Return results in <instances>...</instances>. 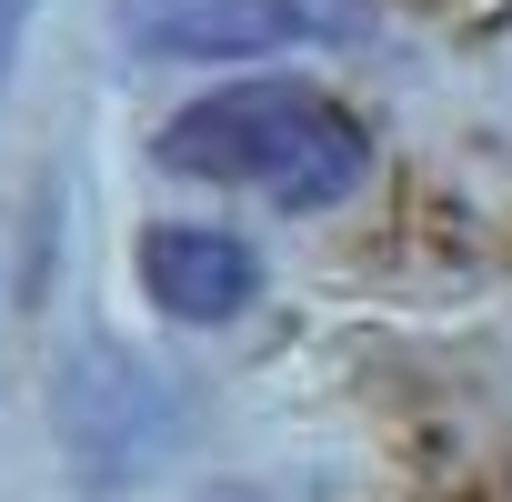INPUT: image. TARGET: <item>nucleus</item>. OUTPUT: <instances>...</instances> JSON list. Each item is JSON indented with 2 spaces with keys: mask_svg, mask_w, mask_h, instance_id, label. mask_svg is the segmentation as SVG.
Returning <instances> with one entry per match:
<instances>
[{
  "mask_svg": "<svg viewBox=\"0 0 512 502\" xmlns=\"http://www.w3.org/2000/svg\"><path fill=\"white\" fill-rule=\"evenodd\" d=\"M151 161L181 171V181L272 191L282 211H332V201L362 191L372 141L312 81H231V91H201L191 111H171L161 141H151Z\"/></svg>",
  "mask_w": 512,
  "mask_h": 502,
  "instance_id": "1",
  "label": "nucleus"
},
{
  "mask_svg": "<svg viewBox=\"0 0 512 502\" xmlns=\"http://www.w3.org/2000/svg\"><path fill=\"white\" fill-rule=\"evenodd\" d=\"M51 422H61V452H71V482L81 492H131L151 462H171L181 452V392H171V372H151L141 352H121V342H81L71 362H61V402H51Z\"/></svg>",
  "mask_w": 512,
  "mask_h": 502,
  "instance_id": "2",
  "label": "nucleus"
},
{
  "mask_svg": "<svg viewBox=\"0 0 512 502\" xmlns=\"http://www.w3.org/2000/svg\"><path fill=\"white\" fill-rule=\"evenodd\" d=\"M131 272H141L151 312H171V322H231L262 302V251L241 231H211V221H151Z\"/></svg>",
  "mask_w": 512,
  "mask_h": 502,
  "instance_id": "3",
  "label": "nucleus"
},
{
  "mask_svg": "<svg viewBox=\"0 0 512 502\" xmlns=\"http://www.w3.org/2000/svg\"><path fill=\"white\" fill-rule=\"evenodd\" d=\"M292 41H302L292 0H121L131 61H262Z\"/></svg>",
  "mask_w": 512,
  "mask_h": 502,
  "instance_id": "4",
  "label": "nucleus"
},
{
  "mask_svg": "<svg viewBox=\"0 0 512 502\" xmlns=\"http://www.w3.org/2000/svg\"><path fill=\"white\" fill-rule=\"evenodd\" d=\"M31 21H41V0H0V91H11V71H21V41H31Z\"/></svg>",
  "mask_w": 512,
  "mask_h": 502,
  "instance_id": "5",
  "label": "nucleus"
},
{
  "mask_svg": "<svg viewBox=\"0 0 512 502\" xmlns=\"http://www.w3.org/2000/svg\"><path fill=\"white\" fill-rule=\"evenodd\" d=\"M302 31H362V0H292Z\"/></svg>",
  "mask_w": 512,
  "mask_h": 502,
  "instance_id": "6",
  "label": "nucleus"
},
{
  "mask_svg": "<svg viewBox=\"0 0 512 502\" xmlns=\"http://www.w3.org/2000/svg\"><path fill=\"white\" fill-rule=\"evenodd\" d=\"M211 502H262V492H211Z\"/></svg>",
  "mask_w": 512,
  "mask_h": 502,
  "instance_id": "7",
  "label": "nucleus"
}]
</instances>
